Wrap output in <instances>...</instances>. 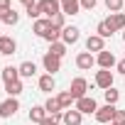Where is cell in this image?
<instances>
[{"instance_id": "cell-7", "label": "cell", "mask_w": 125, "mask_h": 125, "mask_svg": "<svg viewBox=\"0 0 125 125\" xmlns=\"http://www.w3.org/2000/svg\"><path fill=\"white\" fill-rule=\"evenodd\" d=\"M115 110H118L115 105H108V103H105L103 108H98V110H96V120H98V123H113Z\"/></svg>"}, {"instance_id": "cell-17", "label": "cell", "mask_w": 125, "mask_h": 125, "mask_svg": "<svg viewBox=\"0 0 125 125\" xmlns=\"http://www.w3.org/2000/svg\"><path fill=\"white\" fill-rule=\"evenodd\" d=\"M32 30H34V34L44 37V34L52 30V20H47V17H44V20H34V27H32Z\"/></svg>"}, {"instance_id": "cell-6", "label": "cell", "mask_w": 125, "mask_h": 125, "mask_svg": "<svg viewBox=\"0 0 125 125\" xmlns=\"http://www.w3.org/2000/svg\"><path fill=\"white\" fill-rule=\"evenodd\" d=\"M76 110H79L81 115H83V113H93V115H96L98 105H96V101H93V98L83 96V98H79V101H76Z\"/></svg>"}, {"instance_id": "cell-2", "label": "cell", "mask_w": 125, "mask_h": 125, "mask_svg": "<svg viewBox=\"0 0 125 125\" xmlns=\"http://www.w3.org/2000/svg\"><path fill=\"white\" fill-rule=\"evenodd\" d=\"M17 110H20L17 98H8V101H3V103H0V118H12Z\"/></svg>"}, {"instance_id": "cell-36", "label": "cell", "mask_w": 125, "mask_h": 125, "mask_svg": "<svg viewBox=\"0 0 125 125\" xmlns=\"http://www.w3.org/2000/svg\"><path fill=\"white\" fill-rule=\"evenodd\" d=\"M118 71H120V74H125V59H120V61H118Z\"/></svg>"}, {"instance_id": "cell-14", "label": "cell", "mask_w": 125, "mask_h": 125, "mask_svg": "<svg viewBox=\"0 0 125 125\" xmlns=\"http://www.w3.org/2000/svg\"><path fill=\"white\" fill-rule=\"evenodd\" d=\"M81 10V0H61V12L64 15H76Z\"/></svg>"}, {"instance_id": "cell-1", "label": "cell", "mask_w": 125, "mask_h": 125, "mask_svg": "<svg viewBox=\"0 0 125 125\" xmlns=\"http://www.w3.org/2000/svg\"><path fill=\"white\" fill-rule=\"evenodd\" d=\"M37 5H39V12L47 15V20H52L54 15L61 12V0H39Z\"/></svg>"}, {"instance_id": "cell-5", "label": "cell", "mask_w": 125, "mask_h": 125, "mask_svg": "<svg viewBox=\"0 0 125 125\" xmlns=\"http://www.w3.org/2000/svg\"><path fill=\"white\" fill-rule=\"evenodd\" d=\"M42 64H44V69L54 76V74L61 69V59H59V56H54L52 52H47V54H44V59H42Z\"/></svg>"}, {"instance_id": "cell-29", "label": "cell", "mask_w": 125, "mask_h": 125, "mask_svg": "<svg viewBox=\"0 0 125 125\" xmlns=\"http://www.w3.org/2000/svg\"><path fill=\"white\" fill-rule=\"evenodd\" d=\"M25 12H27V17H30V20H39V15H42L37 3H34V5H27V8H25Z\"/></svg>"}, {"instance_id": "cell-12", "label": "cell", "mask_w": 125, "mask_h": 125, "mask_svg": "<svg viewBox=\"0 0 125 125\" xmlns=\"http://www.w3.org/2000/svg\"><path fill=\"white\" fill-rule=\"evenodd\" d=\"M79 27H64L61 30V39H64V44H76L79 42Z\"/></svg>"}, {"instance_id": "cell-22", "label": "cell", "mask_w": 125, "mask_h": 125, "mask_svg": "<svg viewBox=\"0 0 125 125\" xmlns=\"http://www.w3.org/2000/svg\"><path fill=\"white\" fill-rule=\"evenodd\" d=\"M20 79V69H15V66H5L3 69V81L8 83V81H17Z\"/></svg>"}, {"instance_id": "cell-19", "label": "cell", "mask_w": 125, "mask_h": 125, "mask_svg": "<svg viewBox=\"0 0 125 125\" xmlns=\"http://www.w3.org/2000/svg\"><path fill=\"white\" fill-rule=\"evenodd\" d=\"M5 91H8L10 98H17V96L22 93V81H20V79H17V81H8V83H5Z\"/></svg>"}, {"instance_id": "cell-28", "label": "cell", "mask_w": 125, "mask_h": 125, "mask_svg": "<svg viewBox=\"0 0 125 125\" xmlns=\"http://www.w3.org/2000/svg\"><path fill=\"white\" fill-rule=\"evenodd\" d=\"M74 101H76V98L71 96V91H64V93L59 96V103H61V108H69V105H71Z\"/></svg>"}, {"instance_id": "cell-16", "label": "cell", "mask_w": 125, "mask_h": 125, "mask_svg": "<svg viewBox=\"0 0 125 125\" xmlns=\"http://www.w3.org/2000/svg\"><path fill=\"white\" fill-rule=\"evenodd\" d=\"M17 69H20V76H22V79H32V76L37 74V66H34V61H22V64H20Z\"/></svg>"}, {"instance_id": "cell-31", "label": "cell", "mask_w": 125, "mask_h": 125, "mask_svg": "<svg viewBox=\"0 0 125 125\" xmlns=\"http://www.w3.org/2000/svg\"><path fill=\"white\" fill-rule=\"evenodd\" d=\"M61 118H64L61 113H56V115H47V118H44V120H42L39 125H56V123H59Z\"/></svg>"}, {"instance_id": "cell-8", "label": "cell", "mask_w": 125, "mask_h": 125, "mask_svg": "<svg viewBox=\"0 0 125 125\" xmlns=\"http://www.w3.org/2000/svg\"><path fill=\"white\" fill-rule=\"evenodd\" d=\"M105 25H108L113 32H120V30H125V15H123V12H113V15L105 20Z\"/></svg>"}, {"instance_id": "cell-11", "label": "cell", "mask_w": 125, "mask_h": 125, "mask_svg": "<svg viewBox=\"0 0 125 125\" xmlns=\"http://www.w3.org/2000/svg\"><path fill=\"white\" fill-rule=\"evenodd\" d=\"M15 49H17V42L12 37H0V54L10 56V54H15Z\"/></svg>"}, {"instance_id": "cell-37", "label": "cell", "mask_w": 125, "mask_h": 125, "mask_svg": "<svg viewBox=\"0 0 125 125\" xmlns=\"http://www.w3.org/2000/svg\"><path fill=\"white\" fill-rule=\"evenodd\" d=\"M20 3H22V5L27 8V5H34V0H20Z\"/></svg>"}, {"instance_id": "cell-9", "label": "cell", "mask_w": 125, "mask_h": 125, "mask_svg": "<svg viewBox=\"0 0 125 125\" xmlns=\"http://www.w3.org/2000/svg\"><path fill=\"white\" fill-rule=\"evenodd\" d=\"M96 61H98V66H101V69H113V66H118V61H115L113 52H105V49L98 54V59H96Z\"/></svg>"}, {"instance_id": "cell-27", "label": "cell", "mask_w": 125, "mask_h": 125, "mask_svg": "<svg viewBox=\"0 0 125 125\" xmlns=\"http://www.w3.org/2000/svg\"><path fill=\"white\" fill-rule=\"evenodd\" d=\"M44 39H47L49 44H54V42H59V39H61V30H56V27H52V30H49V32L44 34Z\"/></svg>"}, {"instance_id": "cell-35", "label": "cell", "mask_w": 125, "mask_h": 125, "mask_svg": "<svg viewBox=\"0 0 125 125\" xmlns=\"http://www.w3.org/2000/svg\"><path fill=\"white\" fill-rule=\"evenodd\" d=\"M8 10H12L10 0H0V15H3V12H8Z\"/></svg>"}, {"instance_id": "cell-13", "label": "cell", "mask_w": 125, "mask_h": 125, "mask_svg": "<svg viewBox=\"0 0 125 125\" xmlns=\"http://www.w3.org/2000/svg\"><path fill=\"white\" fill-rule=\"evenodd\" d=\"M93 64H96V59H93L91 52H81V54L76 56V66H79V69H91Z\"/></svg>"}, {"instance_id": "cell-26", "label": "cell", "mask_w": 125, "mask_h": 125, "mask_svg": "<svg viewBox=\"0 0 125 125\" xmlns=\"http://www.w3.org/2000/svg\"><path fill=\"white\" fill-rule=\"evenodd\" d=\"M96 32H98V37H103V39H108V37L113 34V30H110V27L105 25V20H103V22H98V27H96Z\"/></svg>"}, {"instance_id": "cell-23", "label": "cell", "mask_w": 125, "mask_h": 125, "mask_svg": "<svg viewBox=\"0 0 125 125\" xmlns=\"http://www.w3.org/2000/svg\"><path fill=\"white\" fill-rule=\"evenodd\" d=\"M0 20H3L5 25H17V22H20V15H17L15 10H8V12L0 15Z\"/></svg>"}, {"instance_id": "cell-10", "label": "cell", "mask_w": 125, "mask_h": 125, "mask_svg": "<svg viewBox=\"0 0 125 125\" xmlns=\"http://www.w3.org/2000/svg\"><path fill=\"white\" fill-rule=\"evenodd\" d=\"M86 49H88V52H98V54H101V52L105 49V39H103V37H98V34H91V37L86 39Z\"/></svg>"}, {"instance_id": "cell-24", "label": "cell", "mask_w": 125, "mask_h": 125, "mask_svg": "<svg viewBox=\"0 0 125 125\" xmlns=\"http://www.w3.org/2000/svg\"><path fill=\"white\" fill-rule=\"evenodd\" d=\"M49 52H52L54 56H59V59H61V56L66 54V44H64V42H54V44H49Z\"/></svg>"}, {"instance_id": "cell-20", "label": "cell", "mask_w": 125, "mask_h": 125, "mask_svg": "<svg viewBox=\"0 0 125 125\" xmlns=\"http://www.w3.org/2000/svg\"><path fill=\"white\" fill-rule=\"evenodd\" d=\"M44 118H47V110H44V105H34V108L30 110V120H32V123H37V125H39Z\"/></svg>"}, {"instance_id": "cell-18", "label": "cell", "mask_w": 125, "mask_h": 125, "mask_svg": "<svg viewBox=\"0 0 125 125\" xmlns=\"http://www.w3.org/2000/svg\"><path fill=\"white\" fill-rule=\"evenodd\" d=\"M54 86H56V83H54V76H52V74L39 76V88H42L44 93H52V91H54Z\"/></svg>"}, {"instance_id": "cell-38", "label": "cell", "mask_w": 125, "mask_h": 125, "mask_svg": "<svg viewBox=\"0 0 125 125\" xmlns=\"http://www.w3.org/2000/svg\"><path fill=\"white\" fill-rule=\"evenodd\" d=\"M123 39H125V32H123Z\"/></svg>"}, {"instance_id": "cell-3", "label": "cell", "mask_w": 125, "mask_h": 125, "mask_svg": "<svg viewBox=\"0 0 125 125\" xmlns=\"http://www.w3.org/2000/svg\"><path fill=\"white\" fill-rule=\"evenodd\" d=\"M96 86L103 88V91L113 88V74H110V69H101V71L96 74Z\"/></svg>"}, {"instance_id": "cell-25", "label": "cell", "mask_w": 125, "mask_h": 125, "mask_svg": "<svg viewBox=\"0 0 125 125\" xmlns=\"http://www.w3.org/2000/svg\"><path fill=\"white\" fill-rule=\"evenodd\" d=\"M103 96H105V103H108V105H115V103H118V98H120V93H118L115 88H108V91H103Z\"/></svg>"}, {"instance_id": "cell-33", "label": "cell", "mask_w": 125, "mask_h": 125, "mask_svg": "<svg viewBox=\"0 0 125 125\" xmlns=\"http://www.w3.org/2000/svg\"><path fill=\"white\" fill-rule=\"evenodd\" d=\"M110 125H125V110H115V118Z\"/></svg>"}, {"instance_id": "cell-4", "label": "cell", "mask_w": 125, "mask_h": 125, "mask_svg": "<svg viewBox=\"0 0 125 125\" xmlns=\"http://www.w3.org/2000/svg\"><path fill=\"white\" fill-rule=\"evenodd\" d=\"M69 91H71V96H74L76 101H79V98H83V96H86V91H88L86 79H81V76H79V79H74V81H71V86H69Z\"/></svg>"}, {"instance_id": "cell-15", "label": "cell", "mask_w": 125, "mask_h": 125, "mask_svg": "<svg viewBox=\"0 0 125 125\" xmlns=\"http://www.w3.org/2000/svg\"><path fill=\"white\" fill-rule=\"evenodd\" d=\"M61 120H64V125H81V120H83V115L74 108V110H66L64 113V118H61Z\"/></svg>"}, {"instance_id": "cell-32", "label": "cell", "mask_w": 125, "mask_h": 125, "mask_svg": "<svg viewBox=\"0 0 125 125\" xmlns=\"http://www.w3.org/2000/svg\"><path fill=\"white\" fill-rule=\"evenodd\" d=\"M52 27L64 30V12H59V15H54V17H52Z\"/></svg>"}, {"instance_id": "cell-34", "label": "cell", "mask_w": 125, "mask_h": 125, "mask_svg": "<svg viewBox=\"0 0 125 125\" xmlns=\"http://www.w3.org/2000/svg\"><path fill=\"white\" fill-rule=\"evenodd\" d=\"M96 3H98V0H81V8H83V10H93Z\"/></svg>"}, {"instance_id": "cell-39", "label": "cell", "mask_w": 125, "mask_h": 125, "mask_svg": "<svg viewBox=\"0 0 125 125\" xmlns=\"http://www.w3.org/2000/svg\"><path fill=\"white\" fill-rule=\"evenodd\" d=\"M0 37H3V34H0Z\"/></svg>"}, {"instance_id": "cell-30", "label": "cell", "mask_w": 125, "mask_h": 125, "mask_svg": "<svg viewBox=\"0 0 125 125\" xmlns=\"http://www.w3.org/2000/svg\"><path fill=\"white\" fill-rule=\"evenodd\" d=\"M105 8H108L110 12H120V8H123V0H105Z\"/></svg>"}, {"instance_id": "cell-21", "label": "cell", "mask_w": 125, "mask_h": 125, "mask_svg": "<svg viewBox=\"0 0 125 125\" xmlns=\"http://www.w3.org/2000/svg\"><path fill=\"white\" fill-rule=\"evenodd\" d=\"M44 110H47V115H56V113H61V103H59V98H49V101L44 103Z\"/></svg>"}]
</instances>
